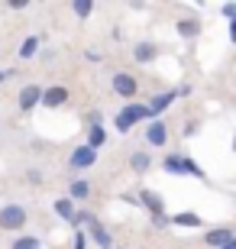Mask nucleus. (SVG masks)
Masks as SVG:
<instances>
[{
    "mask_svg": "<svg viewBox=\"0 0 236 249\" xmlns=\"http://www.w3.org/2000/svg\"><path fill=\"white\" fill-rule=\"evenodd\" d=\"M23 223H26V211H23L19 204L0 207V227H3V230H19Z\"/></svg>",
    "mask_w": 236,
    "mask_h": 249,
    "instance_id": "f257e3e1",
    "label": "nucleus"
},
{
    "mask_svg": "<svg viewBox=\"0 0 236 249\" xmlns=\"http://www.w3.org/2000/svg\"><path fill=\"white\" fill-rule=\"evenodd\" d=\"M143 117H149V110H145L143 104H129L127 110H123V113L117 117V129H120V133H127V129L133 126L136 120H143Z\"/></svg>",
    "mask_w": 236,
    "mask_h": 249,
    "instance_id": "f03ea898",
    "label": "nucleus"
},
{
    "mask_svg": "<svg viewBox=\"0 0 236 249\" xmlns=\"http://www.w3.org/2000/svg\"><path fill=\"white\" fill-rule=\"evenodd\" d=\"M136 78L133 74H127V71H120V74H113V91L120 94V97H136Z\"/></svg>",
    "mask_w": 236,
    "mask_h": 249,
    "instance_id": "7ed1b4c3",
    "label": "nucleus"
},
{
    "mask_svg": "<svg viewBox=\"0 0 236 249\" xmlns=\"http://www.w3.org/2000/svg\"><path fill=\"white\" fill-rule=\"evenodd\" d=\"M165 168H168V172H182V175H184V172H188V175H194V178H200V168L198 165H194V162H188V159H165Z\"/></svg>",
    "mask_w": 236,
    "mask_h": 249,
    "instance_id": "20e7f679",
    "label": "nucleus"
},
{
    "mask_svg": "<svg viewBox=\"0 0 236 249\" xmlns=\"http://www.w3.org/2000/svg\"><path fill=\"white\" fill-rule=\"evenodd\" d=\"M39 97H42V91H39L36 84H26V88L19 91V107H23V110H33L39 104Z\"/></svg>",
    "mask_w": 236,
    "mask_h": 249,
    "instance_id": "39448f33",
    "label": "nucleus"
},
{
    "mask_svg": "<svg viewBox=\"0 0 236 249\" xmlns=\"http://www.w3.org/2000/svg\"><path fill=\"white\" fill-rule=\"evenodd\" d=\"M94 159H97V152H94L91 146H81V149H74L72 165L74 168H88V165H94Z\"/></svg>",
    "mask_w": 236,
    "mask_h": 249,
    "instance_id": "423d86ee",
    "label": "nucleus"
},
{
    "mask_svg": "<svg viewBox=\"0 0 236 249\" xmlns=\"http://www.w3.org/2000/svg\"><path fill=\"white\" fill-rule=\"evenodd\" d=\"M65 101H68V91H65V88H49V91L39 97V104H46V107H62Z\"/></svg>",
    "mask_w": 236,
    "mask_h": 249,
    "instance_id": "0eeeda50",
    "label": "nucleus"
},
{
    "mask_svg": "<svg viewBox=\"0 0 236 249\" xmlns=\"http://www.w3.org/2000/svg\"><path fill=\"white\" fill-rule=\"evenodd\" d=\"M145 136H149V142H152V146H165V139H168V133H165V123H162V120L152 123Z\"/></svg>",
    "mask_w": 236,
    "mask_h": 249,
    "instance_id": "6e6552de",
    "label": "nucleus"
},
{
    "mask_svg": "<svg viewBox=\"0 0 236 249\" xmlns=\"http://www.w3.org/2000/svg\"><path fill=\"white\" fill-rule=\"evenodd\" d=\"M178 33H182L184 39H194L200 33V23L194 17H188V19H178Z\"/></svg>",
    "mask_w": 236,
    "mask_h": 249,
    "instance_id": "1a4fd4ad",
    "label": "nucleus"
},
{
    "mask_svg": "<svg viewBox=\"0 0 236 249\" xmlns=\"http://www.w3.org/2000/svg\"><path fill=\"white\" fill-rule=\"evenodd\" d=\"M143 201H145V207L155 213V217H162V194H155V191H143Z\"/></svg>",
    "mask_w": 236,
    "mask_h": 249,
    "instance_id": "9d476101",
    "label": "nucleus"
},
{
    "mask_svg": "<svg viewBox=\"0 0 236 249\" xmlns=\"http://www.w3.org/2000/svg\"><path fill=\"white\" fill-rule=\"evenodd\" d=\"M172 101H175V94H155L152 104H149L145 110H149V113H159V110H165V107H168Z\"/></svg>",
    "mask_w": 236,
    "mask_h": 249,
    "instance_id": "9b49d317",
    "label": "nucleus"
},
{
    "mask_svg": "<svg viewBox=\"0 0 236 249\" xmlns=\"http://www.w3.org/2000/svg\"><path fill=\"white\" fill-rule=\"evenodd\" d=\"M207 243L210 246H227V243H233V233L230 230H214V233H207Z\"/></svg>",
    "mask_w": 236,
    "mask_h": 249,
    "instance_id": "f8f14e48",
    "label": "nucleus"
},
{
    "mask_svg": "<svg viewBox=\"0 0 236 249\" xmlns=\"http://www.w3.org/2000/svg\"><path fill=\"white\" fill-rule=\"evenodd\" d=\"M155 55H159V49H155L152 42H143V46H136V58H139V62H152Z\"/></svg>",
    "mask_w": 236,
    "mask_h": 249,
    "instance_id": "ddd939ff",
    "label": "nucleus"
},
{
    "mask_svg": "<svg viewBox=\"0 0 236 249\" xmlns=\"http://www.w3.org/2000/svg\"><path fill=\"white\" fill-rule=\"evenodd\" d=\"M55 213H58V217H65V220H74V207H72V201H68V197L55 201Z\"/></svg>",
    "mask_w": 236,
    "mask_h": 249,
    "instance_id": "4468645a",
    "label": "nucleus"
},
{
    "mask_svg": "<svg viewBox=\"0 0 236 249\" xmlns=\"http://www.w3.org/2000/svg\"><path fill=\"white\" fill-rule=\"evenodd\" d=\"M175 223H178V227H200V217L198 213H178Z\"/></svg>",
    "mask_w": 236,
    "mask_h": 249,
    "instance_id": "2eb2a0df",
    "label": "nucleus"
},
{
    "mask_svg": "<svg viewBox=\"0 0 236 249\" xmlns=\"http://www.w3.org/2000/svg\"><path fill=\"white\" fill-rule=\"evenodd\" d=\"M36 46H39V42H36V39H33V36H29V39H23V46H19V55H23V58L36 55Z\"/></svg>",
    "mask_w": 236,
    "mask_h": 249,
    "instance_id": "dca6fc26",
    "label": "nucleus"
},
{
    "mask_svg": "<svg viewBox=\"0 0 236 249\" xmlns=\"http://www.w3.org/2000/svg\"><path fill=\"white\" fill-rule=\"evenodd\" d=\"M104 136H107V133H104V126H100V123H97V126H91V142H88V146L97 149L100 142H104Z\"/></svg>",
    "mask_w": 236,
    "mask_h": 249,
    "instance_id": "f3484780",
    "label": "nucleus"
},
{
    "mask_svg": "<svg viewBox=\"0 0 236 249\" xmlns=\"http://www.w3.org/2000/svg\"><path fill=\"white\" fill-rule=\"evenodd\" d=\"M133 168H136V172H145V168H149V156H145V152H136V156H133Z\"/></svg>",
    "mask_w": 236,
    "mask_h": 249,
    "instance_id": "a211bd4d",
    "label": "nucleus"
},
{
    "mask_svg": "<svg viewBox=\"0 0 236 249\" xmlns=\"http://www.w3.org/2000/svg\"><path fill=\"white\" fill-rule=\"evenodd\" d=\"M74 13H78V17H88V13H91V10H94V3H91V0H78V3H74Z\"/></svg>",
    "mask_w": 236,
    "mask_h": 249,
    "instance_id": "6ab92c4d",
    "label": "nucleus"
},
{
    "mask_svg": "<svg viewBox=\"0 0 236 249\" xmlns=\"http://www.w3.org/2000/svg\"><path fill=\"white\" fill-rule=\"evenodd\" d=\"M13 249H39V243L33 240V236H23V240L13 243Z\"/></svg>",
    "mask_w": 236,
    "mask_h": 249,
    "instance_id": "aec40b11",
    "label": "nucleus"
},
{
    "mask_svg": "<svg viewBox=\"0 0 236 249\" xmlns=\"http://www.w3.org/2000/svg\"><path fill=\"white\" fill-rule=\"evenodd\" d=\"M72 197H88V181H74L72 185Z\"/></svg>",
    "mask_w": 236,
    "mask_h": 249,
    "instance_id": "412c9836",
    "label": "nucleus"
},
{
    "mask_svg": "<svg viewBox=\"0 0 236 249\" xmlns=\"http://www.w3.org/2000/svg\"><path fill=\"white\" fill-rule=\"evenodd\" d=\"M94 240H97V243H100V246H104V249L110 246V236H107V233H104V230H100V227H94Z\"/></svg>",
    "mask_w": 236,
    "mask_h": 249,
    "instance_id": "4be33fe9",
    "label": "nucleus"
},
{
    "mask_svg": "<svg viewBox=\"0 0 236 249\" xmlns=\"http://www.w3.org/2000/svg\"><path fill=\"white\" fill-rule=\"evenodd\" d=\"M74 249H84V236H81V233L74 236Z\"/></svg>",
    "mask_w": 236,
    "mask_h": 249,
    "instance_id": "5701e85b",
    "label": "nucleus"
},
{
    "mask_svg": "<svg viewBox=\"0 0 236 249\" xmlns=\"http://www.w3.org/2000/svg\"><path fill=\"white\" fill-rule=\"evenodd\" d=\"M10 74H13V71H0V81H7V78H10Z\"/></svg>",
    "mask_w": 236,
    "mask_h": 249,
    "instance_id": "b1692460",
    "label": "nucleus"
}]
</instances>
